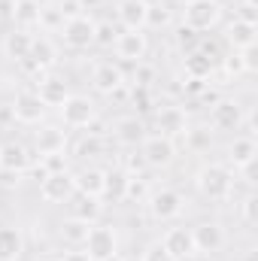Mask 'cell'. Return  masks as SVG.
Masks as SVG:
<instances>
[{
    "label": "cell",
    "instance_id": "b9f144b4",
    "mask_svg": "<svg viewBox=\"0 0 258 261\" xmlns=\"http://www.w3.org/2000/svg\"><path fill=\"white\" fill-rule=\"evenodd\" d=\"M122 170H125L128 176H143V170H146V158H143V155H128Z\"/></svg>",
    "mask_w": 258,
    "mask_h": 261
},
{
    "label": "cell",
    "instance_id": "4dcf8cb0",
    "mask_svg": "<svg viewBox=\"0 0 258 261\" xmlns=\"http://www.w3.org/2000/svg\"><path fill=\"white\" fill-rule=\"evenodd\" d=\"M170 21H173V12H170L164 3H149V12H146V28L161 31V28H170Z\"/></svg>",
    "mask_w": 258,
    "mask_h": 261
},
{
    "label": "cell",
    "instance_id": "44dd1931",
    "mask_svg": "<svg viewBox=\"0 0 258 261\" xmlns=\"http://www.w3.org/2000/svg\"><path fill=\"white\" fill-rule=\"evenodd\" d=\"M31 43H34V37H31L28 31L15 28V31H9V34L3 37V55L12 58V61H24V58L31 55Z\"/></svg>",
    "mask_w": 258,
    "mask_h": 261
},
{
    "label": "cell",
    "instance_id": "7c38bea8",
    "mask_svg": "<svg viewBox=\"0 0 258 261\" xmlns=\"http://www.w3.org/2000/svg\"><path fill=\"white\" fill-rule=\"evenodd\" d=\"M94 18L88 15H79V18H70L64 21V43L70 49H88L94 43Z\"/></svg>",
    "mask_w": 258,
    "mask_h": 261
},
{
    "label": "cell",
    "instance_id": "8992f818",
    "mask_svg": "<svg viewBox=\"0 0 258 261\" xmlns=\"http://www.w3.org/2000/svg\"><path fill=\"white\" fill-rule=\"evenodd\" d=\"M140 155L146 158V167H167L176 158V146H173L170 137L152 134V137H143V152Z\"/></svg>",
    "mask_w": 258,
    "mask_h": 261
},
{
    "label": "cell",
    "instance_id": "ac0fdd59",
    "mask_svg": "<svg viewBox=\"0 0 258 261\" xmlns=\"http://www.w3.org/2000/svg\"><path fill=\"white\" fill-rule=\"evenodd\" d=\"M258 155V146L252 137H237L234 143H231V149H228V164L234 167V170H249L252 167V161H255Z\"/></svg>",
    "mask_w": 258,
    "mask_h": 261
},
{
    "label": "cell",
    "instance_id": "bcb514c9",
    "mask_svg": "<svg viewBox=\"0 0 258 261\" xmlns=\"http://www.w3.org/2000/svg\"><path fill=\"white\" fill-rule=\"evenodd\" d=\"M240 213H243V219H246V225H255V219H258V200L252 195L243 200V206H240Z\"/></svg>",
    "mask_w": 258,
    "mask_h": 261
},
{
    "label": "cell",
    "instance_id": "1f68e13d",
    "mask_svg": "<svg viewBox=\"0 0 258 261\" xmlns=\"http://www.w3.org/2000/svg\"><path fill=\"white\" fill-rule=\"evenodd\" d=\"M104 152H107V143H104L100 134H88V137H82L79 146H76V155H79V158H97V155H104Z\"/></svg>",
    "mask_w": 258,
    "mask_h": 261
},
{
    "label": "cell",
    "instance_id": "836d02e7",
    "mask_svg": "<svg viewBox=\"0 0 258 261\" xmlns=\"http://www.w3.org/2000/svg\"><path fill=\"white\" fill-rule=\"evenodd\" d=\"M149 197V182L143 176H128V189H125V200H137L143 203Z\"/></svg>",
    "mask_w": 258,
    "mask_h": 261
},
{
    "label": "cell",
    "instance_id": "74e56055",
    "mask_svg": "<svg viewBox=\"0 0 258 261\" xmlns=\"http://www.w3.org/2000/svg\"><path fill=\"white\" fill-rule=\"evenodd\" d=\"M58 15L70 21V18H79V15H85V3L82 0H61L58 3Z\"/></svg>",
    "mask_w": 258,
    "mask_h": 261
},
{
    "label": "cell",
    "instance_id": "ffe728a7",
    "mask_svg": "<svg viewBox=\"0 0 258 261\" xmlns=\"http://www.w3.org/2000/svg\"><path fill=\"white\" fill-rule=\"evenodd\" d=\"M28 61L37 67L40 73H43V70H49V67H55V61H58V49H55V43H52L49 37H34Z\"/></svg>",
    "mask_w": 258,
    "mask_h": 261
},
{
    "label": "cell",
    "instance_id": "f1b7e54d",
    "mask_svg": "<svg viewBox=\"0 0 258 261\" xmlns=\"http://www.w3.org/2000/svg\"><path fill=\"white\" fill-rule=\"evenodd\" d=\"M67 134L61 128H43L37 134V152L40 155H52V152H64Z\"/></svg>",
    "mask_w": 258,
    "mask_h": 261
},
{
    "label": "cell",
    "instance_id": "3957f363",
    "mask_svg": "<svg viewBox=\"0 0 258 261\" xmlns=\"http://www.w3.org/2000/svg\"><path fill=\"white\" fill-rule=\"evenodd\" d=\"M82 246H85V255L91 261H107L113 258L116 252H119V237H116V228L113 225H91L88 228V234H85V240H82Z\"/></svg>",
    "mask_w": 258,
    "mask_h": 261
},
{
    "label": "cell",
    "instance_id": "cb8c5ba5",
    "mask_svg": "<svg viewBox=\"0 0 258 261\" xmlns=\"http://www.w3.org/2000/svg\"><path fill=\"white\" fill-rule=\"evenodd\" d=\"M116 140L122 143V146H137V143H143V137H146V130H143V119H137V116H122V119H116Z\"/></svg>",
    "mask_w": 258,
    "mask_h": 261
},
{
    "label": "cell",
    "instance_id": "e0dca14e",
    "mask_svg": "<svg viewBox=\"0 0 258 261\" xmlns=\"http://www.w3.org/2000/svg\"><path fill=\"white\" fill-rule=\"evenodd\" d=\"M255 37H258V28L249 24V21H240V18H234V21L225 28V43H228L234 52L255 46Z\"/></svg>",
    "mask_w": 258,
    "mask_h": 261
},
{
    "label": "cell",
    "instance_id": "4fadbf2b",
    "mask_svg": "<svg viewBox=\"0 0 258 261\" xmlns=\"http://www.w3.org/2000/svg\"><path fill=\"white\" fill-rule=\"evenodd\" d=\"M155 128L161 137H179V134H186L189 130V116H186V110L183 107H161L158 113H155Z\"/></svg>",
    "mask_w": 258,
    "mask_h": 261
},
{
    "label": "cell",
    "instance_id": "5b68a950",
    "mask_svg": "<svg viewBox=\"0 0 258 261\" xmlns=\"http://www.w3.org/2000/svg\"><path fill=\"white\" fill-rule=\"evenodd\" d=\"M94 100H88L85 94H70L64 103H61V119H64L67 128H91L94 125Z\"/></svg>",
    "mask_w": 258,
    "mask_h": 261
},
{
    "label": "cell",
    "instance_id": "60d3db41",
    "mask_svg": "<svg viewBox=\"0 0 258 261\" xmlns=\"http://www.w3.org/2000/svg\"><path fill=\"white\" fill-rule=\"evenodd\" d=\"M222 67H225L228 76H240V73H246V70H243V61H240V52L225 55V58H222Z\"/></svg>",
    "mask_w": 258,
    "mask_h": 261
},
{
    "label": "cell",
    "instance_id": "f5cc1de1",
    "mask_svg": "<svg viewBox=\"0 0 258 261\" xmlns=\"http://www.w3.org/2000/svg\"><path fill=\"white\" fill-rule=\"evenodd\" d=\"M61 261H91V258H88L85 252H67V255H64Z\"/></svg>",
    "mask_w": 258,
    "mask_h": 261
},
{
    "label": "cell",
    "instance_id": "6da1fadb",
    "mask_svg": "<svg viewBox=\"0 0 258 261\" xmlns=\"http://www.w3.org/2000/svg\"><path fill=\"white\" fill-rule=\"evenodd\" d=\"M194 186L207 200H228L234 192V173L225 164H203L194 176Z\"/></svg>",
    "mask_w": 258,
    "mask_h": 261
},
{
    "label": "cell",
    "instance_id": "c3c4849f",
    "mask_svg": "<svg viewBox=\"0 0 258 261\" xmlns=\"http://www.w3.org/2000/svg\"><path fill=\"white\" fill-rule=\"evenodd\" d=\"M240 61H243V70H246V73H252V70L258 67L255 46H249V49H240Z\"/></svg>",
    "mask_w": 258,
    "mask_h": 261
},
{
    "label": "cell",
    "instance_id": "484cf974",
    "mask_svg": "<svg viewBox=\"0 0 258 261\" xmlns=\"http://www.w3.org/2000/svg\"><path fill=\"white\" fill-rule=\"evenodd\" d=\"M125 189H128V173L122 167L104 170V192H100V197L119 203V200H125Z\"/></svg>",
    "mask_w": 258,
    "mask_h": 261
},
{
    "label": "cell",
    "instance_id": "9c48e42d",
    "mask_svg": "<svg viewBox=\"0 0 258 261\" xmlns=\"http://www.w3.org/2000/svg\"><path fill=\"white\" fill-rule=\"evenodd\" d=\"M243 125V107L237 100H216L210 110V128L213 130H237Z\"/></svg>",
    "mask_w": 258,
    "mask_h": 261
},
{
    "label": "cell",
    "instance_id": "e575fe53",
    "mask_svg": "<svg viewBox=\"0 0 258 261\" xmlns=\"http://www.w3.org/2000/svg\"><path fill=\"white\" fill-rule=\"evenodd\" d=\"M116 37H119V28H116L113 21H97V24H94V43H97V46H113Z\"/></svg>",
    "mask_w": 258,
    "mask_h": 261
},
{
    "label": "cell",
    "instance_id": "7dc6e473",
    "mask_svg": "<svg viewBox=\"0 0 258 261\" xmlns=\"http://www.w3.org/2000/svg\"><path fill=\"white\" fill-rule=\"evenodd\" d=\"M176 43H179L183 49H189V52H192L194 46H197V34H194V31H189V28L183 24V28H179V34H176Z\"/></svg>",
    "mask_w": 258,
    "mask_h": 261
},
{
    "label": "cell",
    "instance_id": "ee69618b",
    "mask_svg": "<svg viewBox=\"0 0 258 261\" xmlns=\"http://www.w3.org/2000/svg\"><path fill=\"white\" fill-rule=\"evenodd\" d=\"M237 18H240V21H249V24H255V18H258V6L252 3V0H243V3L237 6Z\"/></svg>",
    "mask_w": 258,
    "mask_h": 261
},
{
    "label": "cell",
    "instance_id": "f546056e",
    "mask_svg": "<svg viewBox=\"0 0 258 261\" xmlns=\"http://www.w3.org/2000/svg\"><path fill=\"white\" fill-rule=\"evenodd\" d=\"M213 70H216V64H213L207 55H200L197 49H192V52L186 55V76H189V79H210Z\"/></svg>",
    "mask_w": 258,
    "mask_h": 261
},
{
    "label": "cell",
    "instance_id": "2e32d148",
    "mask_svg": "<svg viewBox=\"0 0 258 261\" xmlns=\"http://www.w3.org/2000/svg\"><path fill=\"white\" fill-rule=\"evenodd\" d=\"M31 167V152L15 143V140H6L0 146V170H9V173H24Z\"/></svg>",
    "mask_w": 258,
    "mask_h": 261
},
{
    "label": "cell",
    "instance_id": "f35d334b",
    "mask_svg": "<svg viewBox=\"0 0 258 261\" xmlns=\"http://www.w3.org/2000/svg\"><path fill=\"white\" fill-rule=\"evenodd\" d=\"M140 258H143V261H173V258H170V252L164 249V243H161V240H152Z\"/></svg>",
    "mask_w": 258,
    "mask_h": 261
},
{
    "label": "cell",
    "instance_id": "7a4b0ae2",
    "mask_svg": "<svg viewBox=\"0 0 258 261\" xmlns=\"http://www.w3.org/2000/svg\"><path fill=\"white\" fill-rule=\"evenodd\" d=\"M222 3L219 0H189L186 9H183V24L194 31V34H203L210 28H216L222 21Z\"/></svg>",
    "mask_w": 258,
    "mask_h": 261
},
{
    "label": "cell",
    "instance_id": "d6a6232c",
    "mask_svg": "<svg viewBox=\"0 0 258 261\" xmlns=\"http://www.w3.org/2000/svg\"><path fill=\"white\" fill-rule=\"evenodd\" d=\"M88 228H91V225H85V222H79V219L70 216L64 225H61V237H64L67 243H82L85 234H88Z\"/></svg>",
    "mask_w": 258,
    "mask_h": 261
},
{
    "label": "cell",
    "instance_id": "9a60e30c",
    "mask_svg": "<svg viewBox=\"0 0 258 261\" xmlns=\"http://www.w3.org/2000/svg\"><path fill=\"white\" fill-rule=\"evenodd\" d=\"M91 82H94V88L100 94H113L116 88L125 85V70L119 64H113V61H100L94 67V73H91Z\"/></svg>",
    "mask_w": 258,
    "mask_h": 261
},
{
    "label": "cell",
    "instance_id": "816d5d0a",
    "mask_svg": "<svg viewBox=\"0 0 258 261\" xmlns=\"http://www.w3.org/2000/svg\"><path fill=\"white\" fill-rule=\"evenodd\" d=\"M0 18H12V0H0Z\"/></svg>",
    "mask_w": 258,
    "mask_h": 261
},
{
    "label": "cell",
    "instance_id": "52a82bcc",
    "mask_svg": "<svg viewBox=\"0 0 258 261\" xmlns=\"http://www.w3.org/2000/svg\"><path fill=\"white\" fill-rule=\"evenodd\" d=\"M76 195V186H73V173L58 170V173H46L43 182H40V197L46 203H64Z\"/></svg>",
    "mask_w": 258,
    "mask_h": 261
},
{
    "label": "cell",
    "instance_id": "8d00e7d4",
    "mask_svg": "<svg viewBox=\"0 0 258 261\" xmlns=\"http://www.w3.org/2000/svg\"><path fill=\"white\" fill-rule=\"evenodd\" d=\"M40 167L46 173H58V170H67V155L64 152H52V155H43L40 158Z\"/></svg>",
    "mask_w": 258,
    "mask_h": 261
},
{
    "label": "cell",
    "instance_id": "d4e9b609",
    "mask_svg": "<svg viewBox=\"0 0 258 261\" xmlns=\"http://www.w3.org/2000/svg\"><path fill=\"white\" fill-rule=\"evenodd\" d=\"M73 186H76V195L100 197V192H104V170H97V167L79 170V173L73 176Z\"/></svg>",
    "mask_w": 258,
    "mask_h": 261
},
{
    "label": "cell",
    "instance_id": "7bdbcfd3",
    "mask_svg": "<svg viewBox=\"0 0 258 261\" xmlns=\"http://www.w3.org/2000/svg\"><path fill=\"white\" fill-rule=\"evenodd\" d=\"M194 49H197L200 55H207V58H210L213 64H219V61H222V52H219V46H216L213 40H200V43H197Z\"/></svg>",
    "mask_w": 258,
    "mask_h": 261
},
{
    "label": "cell",
    "instance_id": "4316f807",
    "mask_svg": "<svg viewBox=\"0 0 258 261\" xmlns=\"http://www.w3.org/2000/svg\"><path fill=\"white\" fill-rule=\"evenodd\" d=\"M40 12H43V6L37 0H12V18L21 31L40 24Z\"/></svg>",
    "mask_w": 258,
    "mask_h": 261
},
{
    "label": "cell",
    "instance_id": "5bb4252c",
    "mask_svg": "<svg viewBox=\"0 0 258 261\" xmlns=\"http://www.w3.org/2000/svg\"><path fill=\"white\" fill-rule=\"evenodd\" d=\"M161 243H164V249L170 252L173 261H186L192 255H197L194 252V240H192V228H170L161 237Z\"/></svg>",
    "mask_w": 258,
    "mask_h": 261
},
{
    "label": "cell",
    "instance_id": "9f6ffc18",
    "mask_svg": "<svg viewBox=\"0 0 258 261\" xmlns=\"http://www.w3.org/2000/svg\"><path fill=\"white\" fill-rule=\"evenodd\" d=\"M186 3H189V0H186Z\"/></svg>",
    "mask_w": 258,
    "mask_h": 261
},
{
    "label": "cell",
    "instance_id": "83f0119b",
    "mask_svg": "<svg viewBox=\"0 0 258 261\" xmlns=\"http://www.w3.org/2000/svg\"><path fill=\"white\" fill-rule=\"evenodd\" d=\"M100 213H104V203H100V197H85L79 195L73 200V219H79V222H85V225H94L97 219H100Z\"/></svg>",
    "mask_w": 258,
    "mask_h": 261
},
{
    "label": "cell",
    "instance_id": "ba28073f",
    "mask_svg": "<svg viewBox=\"0 0 258 261\" xmlns=\"http://www.w3.org/2000/svg\"><path fill=\"white\" fill-rule=\"evenodd\" d=\"M113 46H116V55H119L122 61L140 64V61L146 58V52H149V37H146L143 31H122Z\"/></svg>",
    "mask_w": 258,
    "mask_h": 261
},
{
    "label": "cell",
    "instance_id": "d6986e66",
    "mask_svg": "<svg viewBox=\"0 0 258 261\" xmlns=\"http://www.w3.org/2000/svg\"><path fill=\"white\" fill-rule=\"evenodd\" d=\"M146 12H149V0H122L119 3V21L125 24V31H143Z\"/></svg>",
    "mask_w": 258,
    "mask_h": 261
},
{
    "label": "cell",
    "instance_id": "f907efd6",
    "mask_svg": "<svg viewBox=\"0 0 258 261\" xmlns=\"http://www.w3.org/2000/svg\"><path fill=\"white\" fill-rule=\"evenodd\" d=\"M18 176H21V173H9V170H0V182H3V186H15V182H18Z\"/></svg>",
    "mask_w": 258,
    "mask_h": 261
},
{
    "label": "cell",
    "instance_id": "277c9868",
    "mask_svg": "<svg viewBox=\"0 0 258 261\" xmlns=\"http://www.w3.org/2000/svg\"><path fill=\"white\" fill-rule=\"evenodd\" d=\"M146 206H149L155 222H170V219H176L186 210V197L179 195L176 189H155L146 197Z\"/></svg>",
    "mask_w": 258,
    "mask_h": 261
},
{
    "label": "cell",
    "instance_id": "30bf717a",
    "mask_svg": "<svg viewBox=\"0 0 258 261\" xmlns=\"http://www.w3.org/2000/svg\"><path fill=\"white\" fill-rule=\"evenodd\" d=\"M43 116H46V107L37 97V91H18L15 94V100H12V119L15 122L37 125V122H43Z\"/></svg>",
    "mask_w": 258,
    "mask_h": 261
},
{
    "label": "cell",
    "instance_id": "7402d4cb",
    "mask_svg": "<svg viewBox=\"0 0 258 261\" xmlns=\"http://www.w3.org/2000/svg\"><path fill=\"white\" fill-rule=\"evenodd\" d=\"M37 97L43 100V107H61L67 97H70V88H67L64 79H58V76H49V79H43V82H40V88H37Z\"/></svg>",
    "mask_w": 258,
    "mask_h": 261
},
{
    "label": "cell",
    "instance_id": "8fae6325",
    "mask_svg": "<svg viewBox=\"0 0 258 261\" xmlns=\"http://www.w3.org/2000/svg\"><path fill=\"white\" fill-rule=\"evenodd\" d=\"M192 240H194V252H203V255H213L225 246V231L219 222H200L192 228Z\"/></svg>",
    "mask_w": 258,
    "mask_h": 261
},
{
    "label": "cell",
    "instance_id": "db71d44e",
    "mask_svg": "<svg viewBox=\"0 0 258 261\" xmlns=\"http://www.w3.org/2000/svg\"><path fill=\"white\" fill-rule=\"evenodd\" d=\"M119 261H143L140 255H125V258H119Z\"/></svg>",
    "mask_w": 258,
    "mask_h": 261
},
{
    "label": "cell",
    "instance_id": "11a10c76",
    "mask_svg": "<svg viewBox=\"0 0 258 261\" xmlns=\"http://www.w3.org/2000/svg\"><path fill=\"white\" fill-rule=\"evenodd\" d=\"M82 3H85V6H88V3H97V0H82Z\"/></svg>",
    "mask_w": 258,
    "mask_h": 261
},
{
    "label": "cell",
    "instance_id": "681fc988",
    "mask_svg": "<svg viewBox=\"0 0 258 261\" xmlns=\"http://www.w3.org/2000/svg\"><path fill=\"white\" fill-rule=\"evenodd\" d=\"M203 88H207V79H189V82H186V94H194V97H197Z\"/></svg>",
    "mask_w": 258,
    "mask_h": 261
},
{
    "label": "cell",
    "instance_id": "ab89813d",
    "mask_svg": "<svg viewBox=\"0 0 258 261\" xmlns=\"http://www.w3.org/2000/svg\"><path fill=\"white\" fill-rule=\"evenodd\" d=\"M131 103H134L140 113L152 110V97H149V91H146V88H140V85H134V91H131Z\"/></svg>",
    "mask_w": 258,
    "mask_h": 261
},
{
    "label": "cell",
    "instance_id": "f6af8a7d",
    "mask_svg": "<svg viewBox=\"0 0 258 261\" xmlns=\"http://www.w3.org/2000/svg\"><path fill=\"white\" fill-rule=\"evenodd\" d=\"M152 76H155V70H152L149 64H143V61H140V64H137V70H134V79H137L134 85H140V88H146V85L152 82Z\"/></svg>",
    "mask_w": 258,
    "mask_h": 261
},
{
    "label": "cell",
    "instance_id": "603a6c76",
    "mask_svg": "<svg viewBox=\"0 0 258 261\" xmlns=\"http://www.w3.org/2000/svg\"><path fill=\"white\" fill-rule=\"evenodd\" d=\"M24 255V237L18 228L0 225V261H18Z\"/></svg>",
    "mask_w": 258,
    "mask_h": 261
},
{
    "label": "cell",
    "instance_id": "d590c367",
    "mask_svg": "<svg viewBox=\"0 0 258 261\" xmlns=\"http://www.w3.org/2000/svg\"><path fill=\"white\" fill-rule=\"evenodd\" d=\"M186 143H189V149H194V152L210 149V130L207 128H189L186 130Z\"/></svg>",
    "mask_w": 258,
    "mask_h": 261
}]
</instances>
